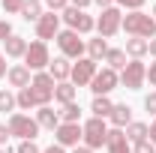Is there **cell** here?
<instances>
[{
	"label": "cell",
	"mask_w": 156,
	"mask_h": 153,
	"mask_svg": "<svg viewBox=\"0 0 156 153\" xmlns=\"http://www.w3.org/2000/svg\"><path fill=\"white\" fill-rule=\"evenodd\" d=\"M129 36H138V39H150L156 36V21H153V15H147V12H129V15H123V24H120Z\"/></svg>",
	"instance_id": "1"
},
{
	"label": "cell",
	"mask_w": 156,
	"mask_h": 153,
	"mask_svg": "<svg viewBox=\"0 0 156 153\" xmlns=\"http://www.w3.org/2000/svg\"><path fill=\"white\" fill-rule=\"evenodd\" d=\"M57 48H60V57H66V60H81L84 57V39L78 36L75 30H60L57 33Z\"/></svg>",
	"instance_id": "2"
},
{
	"label": "cell",
	"mask_w": 156,
	"mask_h": 153,
	"mask_svg": "<svg viewBox=\"0 0 156 153\" xmlns=\"http://www.w3.org/2000/svg\"><path fill=\"white\" fill-rule=\"evenodd\" d=\"M81 129H84V147L96 150V147H105L108 144V126H105L102 117H90Z\"/></svg>",
	"instance_id": "3"
},
{
	"label": "cell",
	"mask_w": 156,
	"mask_h": 153,
	"mask_svg": "<svg viewBox=\"0 0 156 153\" xmlns=\"http://www.w3.org/2000/svg\"><path fill=\"white\" fill-rule=\"evenodd\" d=\"M6 126H9V132H12V135H18L21 141H36V135H39L36 117H27V114H12Z\"/></svg>",
	"instance_id": "4"
},
{
	"label": "cell",
	"mask_w": 156,
	"mask_h": 153,
	"mask_svg": "<svg viewBox=\"0 0 156 153\" xmlns=\"http://www.w3.org/2000/svg\"><path fill=\"white\" fill-rule=\"evenodd\" d=\"M144 81H147V66H144L141 60H129V63L123 66V72H120V84H123L126 90H141Z\"/></svg>",
	"instance_id": "5"
},
{
	"label": "cell",
	"mask_w": 156,
	"mask_h": 153,
	"mask_svg": "<svg viewBox=\"0 0 156 153\" xmlns=\"http://www.w3.org/2000/svg\"><path fill=\"white\" fill-rule=\"evenodd\" d=\"M60 18L66 21V24H69V30H75L78 36H84V33H90V30L96 27V21L90 18V15H87L84 9H75V6H66Z\"/></svg>",
	"instance_id": "6"
},
{
	"label": "cell",
	"mask_w": 156,
	"mask_h": 153,
	"mask_svg": "<svg viewBox=\"0 0 156 153\" xmlns=\"http://www.w3.org/2000/svg\"><path fill=\"white\" fill-rule=\"evenodd\" d=\"M120 24H123V12H120L117 6H108V9L99 12L96 30H99V36H102V39H108V36H114L117 30H120Z\"/></svg>",
	"instance_id": "7"
},
{
	"label": "cell",
	"mask_w": 156,
	"mask_h": 153,
	"mask_svg": "<svg viewBox=\"0 0 156 153\" xmlns=\"http://www.w3.org/2000/svg\"><path fill=\"white\" fill-rule=\"evenodd\" d=\"M48 63H51L48 45H45V42H30V45H27V54H24V66H27L30 72H42Z\"/></svg>",
	"instance_id": "8"
},
{
	"label": "cell",
	"mask_w": 156,
	"mask_h": 153,
	"mask_svg": "<svg viewBox=\"0 0 156 153\" xmlns=\"http://www.w3.org/2000/svg\"><path fill=\"white\" fill-rule=\"evenodd\" d=\"M54 87H57V81L48 75V72H36V75H33V81H30V90L36 93L39 108H42V105H48V102L54 99Z\"/></svg>",
	"instance_id": "9"
},
{
	"label": "cell",
	"mask_w": 156,
	"mask_h": 153,
	"mask_svg": "<svg viewBox=\"0 0 156 153\" xmlns=\"http://www.w3.org/2000/svg\"><path fill=\"white\" fill-rule=\"evenodd\" d=\"M117 84H120V72H114V69H108V66H105V69H99L96 75H93V81H90L87 87H90L96 96H108Z\"/></svg>",
	"instance_id": "10"
},
{
	"label": "cell",
	"mask_w": 156,
	"mask_h": 153,
	"mask_svg": "<svg viewBox=\"0 0 156 153\" xmlns=\"http://www.w3.org/2000/svg\"><path fill=\"white\" fill-rule=\"evenodd\" d=\"M96 60L90 57H81L78 63H72V75H69V81L75 84V87H87L90 81H93V75H96Z\"/></svg>",
	"instance_id": "11"
},
{
	"label": "cell",
	"mask_w": 156,
	"mask_h": 153,
	"mask_svg": "<svg viewBox=\"0 0 156 153\" xmlns=\"http://www.w3.org/2000/svg\"><path fill=\"white\" fill-rule=\"evenodd\" d=\"M54 144L60 147H78V141L84 138V129H81V123H60L57 129H54Z\"/></svg>",
	"instance_id": "12"
},
{
	"label": "cell",
	"mask_w": 156,
	"mask_h": 153,
	"mask_svg": "<svg viewBox=\"0 0 156 153\" xmlns=\"http://www.w3.org/2000/svg\"><path fill=\"white\" fill-rule=\"evenodd\" d=\"M60 33V15L57 12H42V18L36 21V39L45 42V39H57Z\"/></svg>",
	"instance_id": "13"
},
{
	"label": "cell",
	"mask_w": 156,
	"mask_h": 153,
	"mask_svg": "<svg viewBox=\"0 0 156 153\" xmlns=\"http://www.w3.org/2000/svg\"><path fill=\"white\" fill-rule=\"evenodd\" d=\"M108 153H132V147H129V138H126V132L123 129H108Z\"/></svg>",
	"instance_id": "14"
},
{
	"label": "cell",
	"mask_w": 156,
	"mask_h": 153,
	"mask_svg": "<svg viewBox=\"0 0 156 153\" xmlns=\"http://www.w3.org/2000/svg\"><path fill=\"white\" fill-rule=\"evenodd\" d=\"M6 81L12 84V87H18V90H24V87H30V69L21 63V66H9V72H6Z\"/></svg>",
	"instance_id": "15"
},
{
	"label": "cell",
	"mask_w": 156,
	"mask_h": 153,
	"mask_svg": "<svg viewBox=\"0 0 156 153\" xmlns=\"http://www.w3.org/2000/svg\"><path fill=\"white\" fill-rule=\"evenodd\" d=\"M48 75L54 78V81H69V75H72V63H69V60L66 57H54L51 60V63H48Z\"/></svg>",
	"instance_id": "16"
},
{
	"label": "cell",
	"mask_w": 156,
	"mask_h": 153,
	"mask_svg": "<svg viewBox=\"0 0 156 153\" xmlns=\"http://www.w3.org/2000/svg\"><path fill=\"white\" fill-rule=\"evenodd\" d=\"M36 123H39V129H51V132H54V129L60 126V114L51 108V105H42V108L36 111Z\"/></svg>",
	"instance_id": "17"
},
{
	"label": "cell",
	"mask_w": 156,
	"mask_h": 153,
	"mask_svg": "<svg viewBox=\"0 0 156 153\" xmlns=\"http://www.w3.org/2000/svg\"><path fill=\"white\" fill-rule=\"evenodd\" d=\"M108 120L114 123V129H123V126H129V123H132V108H129L126 102H120V105H114V108H111Z\"/></svg>",
	"instance_id": "18"
},
{
	"label": "cell",
	"mask_w": 156,
	"mask_h": 153,
	"mask_svg": "<svg viewBox=\"0 0 156 153\" xmlns=\"http://www.w3.org/2000/svg\"><path fill=\"white\" fill-rule=\"evenodd\" d=\"M27 45H30V42L24 36H15V33H12V36L3 42V51H6V57H24V54H27Z\"/></svg>",
	"instance_id": "19"
},
{
	"label": "cell",
	"mask_w": 156,
	"mask_h": 153,
	"mask_svg": "<svg viewBox=\"0 0 156 153\" xmlns=\"http://www.w3.org/2000/svg\"><path fill=\"white\" fill-rule=\"evenodd\" d=\"M75 93H78V87L72 84V81H60L57 87H54V99H57L60 105H69V102H75Z\"/></svg>",
	"instance_id": "20"
},
{
	"label": "cell",
	"mask_w": 156,
	"mask_h": 153,
	"mask_svg": "<svg viewBox=\"0 0 156 153\" xmlns=\"http://www.w3.org/2000/svg\"><path fill=\"white\" fill-rule=\"evenodd\" d=\"M147 48H150V45H147V39L129 36V39H126V48H123V51H126V54H129L132 60H141L144 54H147Z\"/></svg>",
	"instance_id": "21"
},
{
	"label": "cell",
	"mask_w": 156,
	"mask_h": 153,
	"mask_svg": "<svg viewBox=\"0 0 156 153\" xmlns=\"http://www.w3.org/2000/svg\"><path fill=\"white\" fill-rule=\"evenodd\" d=\"M123 132H126V138H129L132 144H138V141H147V135H150V126H147V123H138V120H132V123H129Z\"/></svg>",
	"instance_id": "22"
},
{
	"label": "cell",
	"mask_w": 156,
	"mask_h": 153,
	"mask_svg": "<svg viewBox=\"0 0 156 153\" xmlns=\"http://www.w3.org/2000/svg\"><path fill=\"white\" fill-rule=\"evenodd\" d=\"M105 63H108V69H114V72L120 69V72H123V66H126L129 60H126V51H123V48H108Z\"/></svg>",
	"instance_id": "23"
},
{
	"label": "cell",
	"mask_w": 156,
	"mask_h": 153,
	"mask_svg": "<svg viewBox=\"0 0 156 153\" xmlns=\"http://www.w3.org/2000/svg\"><path fill=\"white\" fill-rule=\"evenodd\" d=\"M111 108H114V102L108 99V96H93V105H90V111H93V117H105L111 114Z\"/></svg>",
	"instance_id": "24"
},
{
	"label": "cell",
	"mask_w": 156,
	"mask_h": 153,
	"mask_svg": "<svg viewBox=\"0 0 156 153\" xmlns=\"http://www.w3.org/2000/svg\"><path fill=\"white\" fill-rule=\"evenodd\" d=\"M87 54H90V60H105V54H108V42H105L102 36L90 39V42H87Z\"/></svg>",
	"instance_id": "25"
},
{
	"label": "cell",
	"mask_w": 156,
	"mask_h": 153,
	"mask_svg": "<svg viewBox=\"0 0 156 153\" xmlns=\"http://www.w3.org/2000/svg\"><path fill=\"white\" fill-rule=\"evenodd\" d=\"M21 18H24V21H39V18H42V3H39V0H24Z\"/></svg>",
	"instance_id": "26"
},
{
	"label": "cell",
	"mask_w": 156,
	"mask_h": 153,
	"mask_svg": "<svg viewBox=\"0 0 156 153\" xmlns=\"http://www.w3.org/2000/svg\"><path fill=\"white\" fill-rule=\"evenodd\" d=\"M18 108H24V111H30V108H39V99H36V93L30 90V87H24V90H18Z\"/></svg>",
	"instance_id": "27"
},
{
	"label": "cell",
	"mask_w": 156,
	"mask_h": 153,
	"mask_svg": "<svg viewBox=\"0 0 156 153\" xmlns=\"http://www.w3.org/2000/svg\"><path fill=\"white\" fill-rule=\"evenodd\" d=\"M60 114V123H78V117H81V108H78L75 102H69V105H63V111Z\"/></svg>",
	"instance_id": "28"
},
{
	"label": "cell",
	"mask_w": 156,
	"mask_h": 153,
	"mask_svg": "<svg viewBox=\"0 0 156 153\" xmlns=\"http://www.w3.org/2000/svg\"><path fill=\"white\" fill-rule=\"evenodd\" d=\"M18 105V99H15V93H9V90H0V111L6 114V111H12Z\"/></svg>",
	"instance_id": "29"
},
{
	"label": "cell",
	"mask_w": 156,
	"mask_h": 153,
	"mask_svg": "<svg viewBox=\"0 0 156 153\" xmlns=\"http://www.w3.org/2000/svg\"><path fill=\"white\" fill-rule=\"evenodd\" d=\"M132 153H156V144L147 138V141H138L135 147H132Z\"/></svg>",
	"instance_id": "30"
},
{
	"label": "cell",
	"mask_w": 156,
	"mask_h": 153,
	"mask_svg": "<svg viewBox=\"0 0 156 153\" xmlns=\"http://www.w3.org/2000/svg\"><path fill=\"white\" fill-rule=\"evenodd\" d=\"M114 3H120V6L129 9V12H138V9L144 6V0H114Z\"/></svg>",
	"instance_id": "31"
},
{
	"label": "cell",
	"mask_w": 156,
	"mask_h": 153,
	"mask_svg": "<svg viewBox=\"0 0 156 153\" xmlns=\"http://www.w3.org/2000/svg\"><path fill=\"white\" fill-rule=\"evenodd\" d=\"M45 6H48L51 12H63V9L69 6V0H45Z\"/></svg>",
	"instance_id": "32"
},
{
	"label": "cell",
	"mask_w": 156,
	"mask_h": 153,
	"mask_svg": "<svg viewBox=\"0 0 156 153\" xmlns=\"http://www.w3.org/2000/svg\"><path fill=\"white\" fill-rule=\"evenodd\" d=\"M18 153H42V150L36 147V141H21V144H18Z\"/></svg>",
	"instance_id": "33"
},
{
	"label": "cell",
	"mask_w": 156,
	"mask_h": 153,
	"mask_svg": "<svg viewBox=\"0 0 156 153\" xmlns=\"http://www.w3.org/2000/svg\"><path fill=\"white\" fill-rule=\"evenodd\" d=\"M21 6H24V0H3V9L6 12H21Z\"/></svg>",
	"instance_id": "34"
},
{
	"label": "cell",
	"mask_w": 156,
	"mask_h": 153,
	"mask_svg": "<svg viewBox=\"0 0 156 153\" xmlns=\"http://www.w3.org/2000/svg\"><path fill=\"white\" fill-rule=\"evenodd\" d=\"M144 108L156 117V93H147V96H144Z\"/></svg>",
	"instance_id": "35"
},
{
	"label": "cell",
	"mask_w": 156,
	"mask_h": 153,
	"mask_svg": "<svg viewBox=\"0 0 156 153\" xmlns=\"http://www.w3.org/2000/svg\"><path fill=\"white\" fill-rule=\"evenodd\" d=\"M9 36H12V27H9V21H0V42H6Z\"/></svg>",
	"instance_id": "36"
},
{
	"label": "cell",
	"mask_w": 156,
	"mask_h": 153,
	"mask_svg": "<svg viewBox=\"0 0 156 153\" xmlns=\"http://www.w3.org/2000/svg\"><path fill=\"white\" fill-rule=\"evenodd\" d=\"M9 126H6V123H0V147H6V141H9Z\"/></svg>",
	"instance_id": "37"
},
{
	"label": "cell",
	"mask_w": 156,
	"mask_h": 153,
	"mask_svg": "<svg viewBox=\"0 0 156 153\" xmlns=\"http://www.w3.org/2000/svg\"><path fill=\"white\" fill-rule=\"evenodd\" d=\"M93 0H69V6H75V9H87Z\"/></svg>",
	"instance_id": "38"
},
{
	"label": "cell",
	"mask_w": 156,
	"mask_h": 153,
	"mask_svg": "<svg viewBox=\"0 0 156 153\" xmlns=\"http://www.w3.org/2000/svg\"><path fill=\"white\" fill-rule=\"evenodd\" d=\"M147 81L156 87V63H150V69H147Z\"/></svg>",
	"instance_id": "39"
},
{
	"label": "cell",
	"mask_w": 156,
	"mask_h": 153,
	"mask_svg": "<svg viewBox=\"0 0 156 153\" xmlns=\"http://www.w3.org/2000/svg\"><path fill=\"white\" fill-rule=\"evenodd\" d=\"M6 72H9L6 69V54H0V78H6Z\"/></svg>",
	"instance_id": "40"
},
{
	"label": "cell",
	"mask_w": 156,
	"mask_h": 153,
	"mask_svg": "<svg viewBox=\"0 0 156 153\" xmlns=\"http://www.w3.org/2000/svg\"><path fill=\"white\" fill-rule=\"evenodd\" d=\"M42 153H66V150H63L60 144H51V147H45V150H42Z\"/></svg>",
	"instance_id": "41"
},
{
	"label": "cell",
	"mask_w": 156,
	"mask_h": 153,
	"mask_svg": "<svg viewBox=\"0 0 156 153\" xmlns=\"http://www.w3.org/2000/svg\"><path fill=\"white\" fill-rule=\"evenodd\" d=\"M147 138H150V141L156 144V117H153V123H150V135H147Z\"/></svg>",
	"instance_id": "42"
},
{
	"label": "cell",
	"mask_w": 156,
	"mask_h": 153,
	"mask_svg": "<svg viewBox=\"0 0 156 153\" xmlns=\"http://www.w3.org/2000/svg\"><path fill=\"white\" fill-rule=\"evenodd\" d=\"M147 45H150V48H147V54H153V57H156V36L150 39V42H147Z\"/></svg>",
	"instance_id": "43"
},
{
	"label": "cell",
	"mask_w": 156,
	"mask_h": 153,
	"mask_svg": "<svg viewBox=\"0 0 156 153\" xmlns=\"http://www.w3.org/2000/svg\"><path fill=\"white\" fill-rule=\"evenodd\" d=\"M93 3H99V6H102V9H108V6H111V3H114V0H93Z\"/></svg>",
	"instance_id": "44"
},
{
	"label": "cell",
	"mask_w": 156,
	"mask_h": 153,
	"mask_svg": "<svg viewBox=\"0 0 156 153\" xmlns=\"http://www.w3.org/2000/svg\"><path fill=\"white\" fill-rule=\"evenodd\" d=\"M72 153H93L90 147H72Z\"/></svg>",
	"instance_id": "45"
},
{
	"label": "cell",
	"mask_w": 156,
	"mask_h": 153,
	"mask_svg": "<svg viewBox=\"0 0 156 153\" xmlns=\"http://www.w3.org/2000/svg\"><path fill=\"white\" fill-rule=\"evenodd\" d=\"M153 21H156V6H153Z\"/></svg>",
	"instance_id": "46"
},
{
	"label": "cell",
	"mask_w": 156,
	"mask_h": 153,
	"mask_svg": "<svg viewBox=\"0 0 156 153\" xmlns=\"http://www.w3.org/2000/svg\"><path fill=\"white\" fill-rule=\"evenodd\" d=\"M0 153H6V147H0Z\"/></svg>",
	"instance_id": "47"
}]
</instances>
